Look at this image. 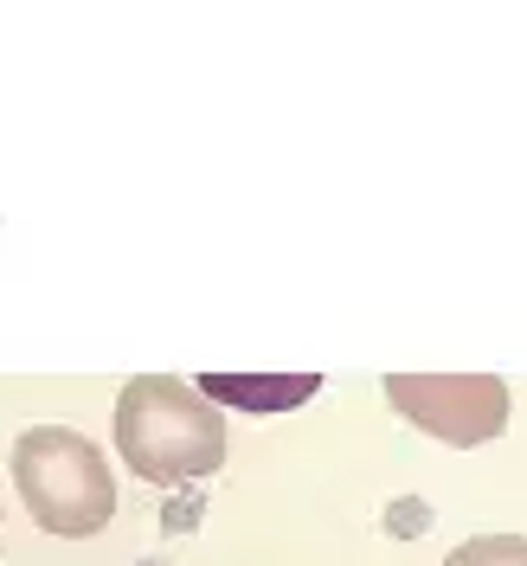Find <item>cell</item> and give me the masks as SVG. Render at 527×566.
<instances>
[{
  "label": "cell",
  "instance_id": "cell-1",
  "mask_svg": "<svg viewBox=\"0 0 527 566\" xmlns=\"http://www.w3.org/2000/svg\"><path fill=\"white\" fill-rule=\"evenodd\" d=\"M116 451L141 483H193L225 463V419L193 380L141 374L116 392Z\"/></svg>",
  "mask_w": 527,
  "mask_h": 566
},
{
  "label": "cell",
  "instance_id": "cell-2",
  "mask_svg": "<svg viewBox=\"0 0 527 566\" xmlns=\"http://www.w3.org/2000/svg\"><path fill=\"white\" fill-rule=\"evenodd\" d=\"M13 483L45 534L84 541L116 515V476L104 451L71 424H33L13 438Z\"/></svg>",
  "mask_w": 527,
  "mask_h": 566
},
{
  "label": "cell",
  "instance_id": "cell-3",
  "mask_svg": "<svg viewBox=\"0 0 527 566\" xmlns=\"http://www.w3.org/2000/svg\"><path fill=\"white\" fill-rule=\"evenodd\" d=\"M387 399L444 444H483L508 424V387L489 374H387Z\"/></svg>",
  "mask_w": 527,
  "mask_h": 566
},
{
  "label": "cell",
  "instance_id": "cell-4",
  "mask_svg": "<svg viewBox=\"0 0 527 566\" xmlns=\"http://www.w3.org/2000/svg\"><path fill=\"white\" fill-rule=\"evenodd\" d=\"M193 387L207 392V399H232V406H245V412H289V406H303V399H316V374H277V380H257V374H207V380H193Z\"/></svg>",
  "mask_w": 527,
  "mask_h": 566
},
{
  "label": "cell",
  "instance_id": "cell-5",
  "mask_svg": "<svg viewBox=\"0 0 527 566\" xmlns=\"http://www.w3.org/2000/svg\"><path fill=\"white\" fill-rule=\"evenodd\" d=\"M444 566H527V534H476Z\"/></svg>",
  "mask_w": 527,
  "mask_h": 566
}]
</instances>
